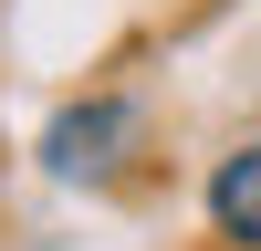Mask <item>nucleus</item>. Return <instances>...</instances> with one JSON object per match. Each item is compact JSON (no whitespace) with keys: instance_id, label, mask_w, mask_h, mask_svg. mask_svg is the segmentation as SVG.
<instances>
[{"instance_id":"f03ea898","label":"nucleus","mask_w":261,"mask_h":251,"mask_svg":"<svg viewBox=\"0 0 261 251\" xmlns=\"http://www.w3.org/2000/svg\"><path fill=\"white\" fill-rule=\"evenodd\" d=\"M209 230H220L230 251H261V136L220 157V178H209Z\"/></svg>"},{"instance_id":"f257e3e1","label":"nucleus","mask_w":261,"mask_h":251,"mask_svg":"<svg viewBox=\"0 0 261 251\" xmlns=\"http://www.w3.org/2000/svg\"><path fill=\"white\" fill-rule=\"evenodd\" d=\"M125 146H136V105H125V94H94V105H63V115H53L42 167H53V178H115Z\"/></svg>"}]
</instances>
